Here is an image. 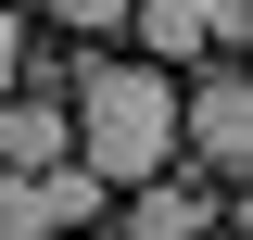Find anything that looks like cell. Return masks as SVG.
Here are the masks:
<instances>
[{
    "mask_svg": "<svg viewBox=\"0 0 253 240\" xmlns=\"http://www.w3.org/2000/svg\"><path fill=\"white\" fill-rule=\"evenodd\" d=\"M63 114H76V164H89L101 190H152V177H177V76L89 51L76 76H63Z\"/></svg>",
    "mask_w": 253,
    "mask_h": 240,
    "instance_id": "cell-1",
    "label": "cell"
},
{
    "mask_svg": "<svg viewBox=\"0 0 253 240\" xmlns=\"http://www.w3.org/2000/svg\"><path fill=\"white\" fill-rule=\"evenodd\" d=\"M177 152L203 164V177H241L253 164V89H241V63H215V76L177 89Z\"/></svg>",
    "mask_w": 253,
    "mask_h": 240,
    "instance_id": "cell-2",
    "label": "cell"
},
{
    "mask_svg": "<svg viewBox=\"0 0 253 240\" xmlns=\"http://www.w3.org/2000/svg\"><path fill=\"white\" fill-rule=\"evenodd\" d=\"M51 164H76L63 89H0V177H51Z\"/></svg>",
    "mask_w": 253,
    "mask_h": 240,
    "instance_id": "cell-3",
    "label": "cell"
},
{
    "mask_svg": "<svg viewBox=\"0 0 253 240\" xmlns=\"http://www.w3.org/2000/svg\"><path fill=\"white\" fill-rule=\"evenodd\" d=\"M126 13H139V63H203L215 51V0H126Z\"/></svg>",
    "mask_w": 253,
    "mask_h": 240,
    "instance_id": "cell-4",
    "label": "cell"
},
{
    "mask_svg": "<svg viewBox=\"0 0 253 240\" xmlns=\"http://www.w3.org/2000/svg\"><path fill=\"white\" fill-rule=\"evenodd\" d=\"M215 228V190L203 177H152V190H126V240H203Z\"/></svg>",
    "mask_w": 253,
    "mask_h": 240,
    "instance_id": "cell-5",
    "label": "cell"
},
{
    "mask_svg": "<svg viewBox=\"0 0 253 240\" xmlns=\"http://www.w3.org/2000/svg\"><path fill=\"white\" fill-rule=\"evenodd\" d=\"M89 215H101V177H89V164H51V177H38V228H89Z\"/></svg>",
    "mask_w": 253,
    "mask_h": 240,
    "instance_id": "cell-6",
    "label": "cell"
},
{
    "mask_svg": "<svg viewBox=\"0 0 253 240\" xmlns=\"http://www.w3.org/2000/svg\"><path fill=\"white\" fill-rule=\"evenodd\" d=\"M0 240H51L38 228V177H0Z\"/></svg>",
    "mask_w": 253,
    "mask_h": 240,
    "instance_id": "cell-7",
    "label": "cell"
},
{
    "mask_svg": "<svg viewBox=\"0 0 253 240\" xmlns=\"http://www.w3.org/2000/svg\"><path fill=\"white\" fill-rule=\"evenodd\" d=\"M38 13H63V26H89V38H101V26H126V0H38Z\"/></svg>",
    "mask_w": 253,
    "mask_h": 240,
    "instance_id": "cell-8",
    "label": "cell"
},
{
    "mask_svg": "<svg viewBox=\"0 0 253 240\" xmlns=\"http://www.w3.org/2000/svg\"><path fill=\"white\" fill-rule=\"evenodd\" d=\"M13 76H26V13L0 0V89H13Z\"/></svg>",
    "mask_w": 253,
    "mask_h": 240,
    "instance_id": "cell-9",
    "label": "cell"
}]
</instances>
